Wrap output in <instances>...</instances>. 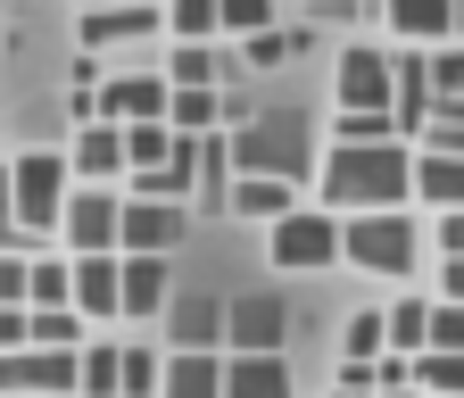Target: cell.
Returning a JSON list of instances; mask_svg holds the SVG:
<instances>
[{"label": "cell", "mask_w": 464, "mask_h": 398, "mask_svg": "<svg viewBox=\"0 0 464 398\" xmlns=\"http://www.w3.org/2000/svg\"><path fill=\"white\" fill-rule=\"evenodd\" d=\"M324 208L340 216H373V208H406L415 199V150L406 141H332V158L315 166Z\"/></svg>", "instance_id": "1"}, {"label": "cell", "mask_w": 464, "mask_h": 398, "mask_svg": "<svg viewBox=\"0 0 464 398\" xmlns=\"http://www.w3.org/2000/svg\"><path fill=\"white\" fill-rule=\"evenodd\" d=\"M232 175H274V183H307L315 175V125L299 108H266V117H241L224 133Z\"/></svg>", "instance_id": "2"}, {"label": "cell", "mask_w": 464, "mask_h": 398, "mask_svg": "<svg viewBox=\"0 0 464 398\" xmlns=\"http://www.w3.org/2000/svg\"><path fill=\"white\" fill-rule=\"evenodd\" d=\"M67 191H75L67 158H58V150H25V158L9 166V224H17V233H58Z\"/></svg>", "instance_id": "3"}, {"label": "cell", "mask_w": 464, "mask_h": 398, "mask_svg": "<svg viewBox=\"0 0 464 398\" xmlns=\"http://www.w3.org/2000/svg\"><path fill=\"white\" fill-rule=\"evenodd\" d=\"M340 257L365 266V274H415V224H406V208L340 216Z\"/></svg>", "instance_id": "4"}, {"label": "cell", "mask_w": 464, "mask_h": 398, "mask_svg": "<svg viewBox=\"0 0 464 398\" xmlns=\"http://www.w3.org/2000/svg\"><path fill=\"white\" fill-rule=\"evenodd\" d=\"M266 257H274L282 274L332 266V257H340V216H332V208H290V216H274V224H266Z\"/></svg>", "instance_id": "5"}, {"label": "cell", "mask_w": 464, "mask_h": 398, "mask_svg": "<svg viewBox=\"0 0 464 398\" xmlns=\"http://www.w3.org/2000/svg\"><path fill=\"white\" fill-rule=\"evenodd\" d=\"M191 233L183 199H125L116 208V257H174Z\"/></svg>", "instance_id": "6"}, {"label": "cell", "mask_w": 464, "mask_h": 398, "mask_svg": "<svg viewBox=\"0 0 464 398\" xmlns=\"http://www.w3.org/2000/svg\"><path fill=\"white\" fill-rule=\"evenodd\" d=\"M282 332H290V307L274 291H241V299H224V357H274L282 349Z\"/></svg>", "instance_id": "7"}, {"label": "cell", "mask_w": 464, "mask_h": 398, "mask_svg": "<svg viewBox=\"0 0 464 398\" xmlns=\"http://www.w3.org/2000/svg\"><path fill=\"white\" fill-rule=\"evenodd\" d=\"M116 191H100V183H75L67 191V208H58V241H67V257H108L116 249Z\"/></svg>", "instance_id": "8"}, {"label": "cell", "mask_w": 464, "mask_h": 398, "mask_svg": "<svg viewBox=\"0 0 464 398\" xmlns=\"http://www.w3.org/2000/svg\"><path fill=\"white\" fill-rule=\"evenodd\" d=\"M332 108H340V117H348V108H390V50L348 42L332 59Z\"/></svg>", "instance_id": "9"}, {"label": "cell", "mask_w": 464, "mask_h": 398, "mask_svg": "<svg viewBox=\"0 0 464 398\" xmlns=\"http://www.w3.org/2000/svg\"><path fill=\"white\" fill-rule=\"evenodd\" d=\"M166 117V75L158 67H116L100 83V125H158Z\"/></svg>", "instance_id": "10"}, {"label": "cell", "mask_w": 464, "mask_h": 398, "mask_svg": "<svg viewBox=\"0 0 464 398\" xmlns=\"http://www.w3.org/2000/svg\"><path fill=\"white\" fill-rule=\"evenodd\" d=\"M166 299H174L166 257H116V315H125V324H150V315H166Z\"/></svg>", "instance_id": "11"}, {"label": "cell", "mask_w": 464, "mask_h": 398, "mask_svg": "<svg viewBox=\"0 0 464 398\" xmlns=\"http://www.w3.org/2000/svg\"><path fill=\"white\" fill-rule=\"evenodd\" d=\"M382 17L406 50H440L448 25H456V0H382Z\"/></svg>", "instance_id": "12"}, {"label": "cell", "mask_w": 464, "mask_h": 398, "mask_svg": "<svg viewBox=\"0 0 464 398\" xmlns=\"http://www.w3.org/2000/svg\"><path fill=\"white\" fill-rule=\"evenodd\" d=\"M158 398H224V349H174L158 374Z\"/></svg>", "instance_id": "13"}, {"label": "cell", "mask_w": 464, "mask_h": 398, "mask_svg": "<svg viewBox=\"0 0 464 398\" xmlns=\"http://www.w3.org/2000/svg\"><path fill=\"white\" fill-rule=\"evenodd\" d=\"M67 175L75 183H108V175H125V141H116V125H75V141H67Z\"/></svg>", "instance_id": "14"}, {"label": "cell", "mask_w": 464, "mask_h": 398, "mask_svg": "<svg viewBox=\"0 0 464 398\" xmlns=\"http://www.w3.org/2000/svg\"><path fill=\"white\" fill-rule=\"evenodd\" d=\"M158 34V9H83V50H141Z\"/></svg>", "instance_id": "15"}, {"label": "cell", "mask_w": 464, "mask_h": 398, "mask_svg": "<svg viewBox=\"0 0 464 398\" xmlns=\"http://www.w3.org/2000/svg\"><path fill=\"white\" fill-rule=\"evenodd\" d=\"M67 307L92 324V315H116V249L108 257H67Z\"/></svg>", "instance_id": "16"}, {"label": "cell", "mask_w": 464, "mask_h": 398, "mask_svg": "<svg viewBox=\"0 0 464 398\" xmlns=\"http://www.w3.org/2000/svg\"><path fill=\"white\" fill-rule=\"evenodd\" d=\"M158 75H166V92H224L232 59H224L216 42H174V59H166Z\"/></svg>", "instance_id": "17"}, {"label": "cell", "mask_w": 464, "mask_h": 398, "mask_svg": "<svg viewBox=\"0 0 464 398\" xmlns=\"http://www.w3.org/2000/svg\"><path fill=\"white\" fill-rule=\"evenodd\" d=\"M224 398H299L290 390V357H224Z\"/></svg>", "instance_id": "18"}, {"label": "cell", "mask_w": 464, "mask_h": 398, "mask_svg": "<svg viewBox=\"0 0 464 398\" xmlns=\"http://www.w3.org/2000/svg\"><path fill=\"white\" fill-rule=\"evenodd\" d=\"M290 208H299V183H274V175H232V191H224V216L274 224V216H290Z\"/></svg>", "instance_id": "19"}, {"label": "cell", "mask_w": 464, "mask_h": 398, "mask_svg": "<svg viewBox=\"0 0 464 398\" xmlns=\"http://www.w3.org/2000/svg\"><path fill=\"white\" fill-rule=\"evenodd\" d=\"M174 349H224V299H166Z\"/></svg>", "instance_id": "20"}, {"label": "cell", "mask_w": 464, "mask_h": 398, "mask_svg": "<svg viewBox=\"0 0 464 398\" xmlns=\"http://www.w3.org/2000/svg\"><path fill=\"white\" fill-rule=\"evenodd\" d=\"M415 199H431L440 216H448V208H464V158L423 150V158H415Z\"/></svg>", "instance_id": "21"}, {"label": "cell", "mask_w": 464, "mask_h": 398, "mask_svg": "<svg viewBox=\"0 0 464 398\" xmlns=\"http://www.w3.org/2000/svg\"><path fill=\"white\" fill-rule=\"evenodd\" d=\"M166 125L174 133H224V92H166Z\"/></svg>", "instance_id": "22"}, {"label": "cell", "mask_w": 464, "mask_h": 398, "mask_svg": "<svg viewBox=\"0 0 464 398\" xmlns=\"http://www.w3.org/2000/svg\"><path fill=\"white\" fill-rule=\"evenodd\" d=\"M406 382L423 398H464V357L456 349H423V357H406Z\"/></svg>", "instance_id": "23"}, {"label": "cell", "mask_w": 464, "mask_h": 398, "mask_svg": "<svg viewBox=\"0 0 464 398\" xmlns=\"http://www.w3.org/2000/svg\"><path fill=\"white\" fill-rule=\"evenodd\" d=\"M116 141H125V175H150V166L174 158V125L166 117L158 125H116Z\"/></svg>", "instance_id": "24"}, {"label": "cell", "mask_w": 464, "mask_h": 398, "mask_svg": "<svg viewBox=\"0 0 464 398\" xmlns=\"http://www.w3.org/2000/svg\"><path fill=\"white\" fill-rule=\"evenodd\" d=\"M25 349H83L75 307H25Z\"/></svg>", "instance_id": "25"}, {"label": "cell", "mask_w": 464, "mask_h": 398, "mask_svg": "<svg viewBox=\"0 0 464 398\" xmlns=\"http://www.w3.org/2000/svg\"><path fill=\"white\" fill-rule=\"evenodd\" d=\"M423 332H431V299H398V307H382V340L398 357H423Z\"/></svg>", "instance_id": "26"}, {"label": "cell", "mask_w": 464, "mask_h": 398, "mask_svg": "<svg viewBox=\"0 0 464 398\" xmlns=\"http://www.w3.org/2000/svg\"><path fill=\"white\" fill-rule=\"evenodd\" d=\"M282 25V0H216V34L249 42V34H274Z\"/></svg>", "instance_id": "27"}, {"label": "cell", "mask_w": 464, "mask_h": 398, "mask_svg": "<svg viewBox=\"0 0 464 398\" xmlns=\"http://www.w3.org/2000/svg\"><path fill=\"white\" fill-rule=\"evenodd\" d=\"M382 349H390V340H382V307H357L340 324V365H373Z\"/></svg>", "instance_id": "28"}, {"label": "cell", "mask_w": 464, "mask_h": 398, "mask_svg": "<svg viewBox=\"0 0 464 398\" xmlns=\"http://www.w3.org/2000/svg\"><path fill=\"white\" fill-rule=\"evenodd\" d=\"M158 25L174 42H216V0H158Z\"/></svg>", "instance_id": "29"}, {"label": "cell", "mask_w": 464, "mask_h": 398, "mask_svg": "<svg viewBox=\"0 0 464 398\" xmlns=\"http://www.w3.org/2000/svg\"><path fill=\"white\" fill-rule=\"evenodd\" d=\"M415 141L440 150V158H464V100H431V117H423Z\"/></svg>", "instance_id": "30"}, {"label": "cell", "mask_w": 464, "mask_h": 398, "mask_svg": "<svg viewBox=\"0 0 464 398\" xmlns=\"http://www.w3.org/2000/svg\"><path fill=\"white\" fill-rule=\"evenodd\" d=\"M25 307H67V257H25Z\"/></svg>", "instance_id": "31"}, {"label": "cell", "mask_w": 464, "mask_h": 398, "mask_svg": "<svg viewBox=\"0 0 464 398\" xmlns=\"http://www.w3.org/2000/svg\"><path fill=\"white\" fill-rule=\"evenodd\" d=\"M332 141H406L390 108H348V117H332Z\"/></svg>", "instance_id": "32"}, {"label": "cell", "mask_w": 464, "mask_h": 398, "mask_svg": "<svg viewBox=\"0 0 464 398\" xmlns=\"http://www.w3.org/2000/svg\"><path fill=\"white\" fill-rule=\"evenodd\" d=\"M423 75H431V100H464V42L423 50Z\"/></svg>", "instance_id": "33"}, {"label": "cell", "mask_w": 464, "mask_h": 398, "mask_svg": "<svg viewBox=\"0 0 464 398\" xmlns=\"http://www.w3.org/2000/svg\"><path fill=\"white\" fill-rule=\"evenodd\" d=\"M75 398H116V349H75Z\"/></svg>", "instance_id": "34"}, {"label": "cell", "mask_w": 464, "mask_h": 398, "mask_svg": "<svg viewBox=\"0 0 464 398\" xmlns=\"http://www.w3.org/2000/svg\"><path fill=\"white\" fill-rule=\"evenodd\" d=\"M290 50H299V34H282V25H274V34H249V42H241V67H282Z\"/></svg>", "instance_id": "35"}, {"label": "cell", "mask_w": 464, "mask_h": 398, "mask_svg": "<svg viewBox=\"0 0 464 398\" xmlns=\"http://www.w3.org/2000/svg\"><path fill=\"white\" fill-rule=\"evenodd\" d=\"M423 349H456V357H464V307L431 299V332H423Z\"/></svg>", "instance_id": "36"}, {"label": "cell", "mask_w": 464, "mask_h": 398, "mask_svg": "<svg viewBox=\"0 0 464 398\" xmlns=\"http://www.w3.org/2000/svg\"><path fill=\"white\" fill-rule=\"evenodd\" d=\"M0 307H25V257L0 249Z\"/></svg>", "instance_id": "37"}, {"label": "cell", "mask_w": 464, "mask_h": 398, "mask_svg": "<svg viewBox=\"0 0 464 398\" xmlns=\"http://www.w3.org/2000/svg\"><path fill=\"white\" fill-rule=\"evenodd\" d=\"M440 257H464V208L440 216Z\"/></svg>", "instance_id": "38"}, {"label": "cell", "mask_w": 464, "mask_h": 398, "mask_svg": "<svg viewBox=\"0 0 464 398\" xmlns=\"http://www.w3.org/2000/svg\"><path fill=\"white\" fill-rule=\"evenodd\" d=\"M25 349V307H0V357Z\"/></svg>", "instance_id": "39"}, {"label": "cell", "mask_w": 464, "mask_h": 398, "mask_svg": "<svg viewBox=\"0 0 464 398\" xmlns=\"http://www.w3.org/2000/svg\"><path fill=\"white\" fill-rule=\"evenodd\" d=\"M440 299H448V307H464V257H448V266H440Z\"/></svg>", "instance_id": "40"}, {"label": "cell", "mask_w": 464, "mask_h": 398, "mask_svg": "<svg viewBox=\"0 0 464 398\" xmlns=\"http://www.w3.org/2000/svg\"><path fill=\"white\" fill-rule=\"evenodd\" d=\"M83 9H158V0H83Z\"/></svg>", "instance_id": "41"}, {"label": "cell", "mask_w": 464, "mask_h": 398, "mask_svg": "<svg viewBox=\"0 0 464 398\" xmlns=\"http://www.w3.org/2000/svg\"><path fill=\"white\" fill-rule=\"evenodd\" d=\"M448 42H464V0H456V25H448Z\"/></svg>", "instance_id": "42"}, {"label": "cell", "mask_w": 464, "mask_h": 398, "mask_svg": "<svg viewBox=\"0 0 464 398\" xmlns=\"http://www.w3.org/2000/svg\"><path fill=\"white\" fill-rule=\"evenodd\" d=\"M382 398H423V390H415V382H406V390H382Z\"/></svg>", "instance_id": "43"}, {"label": "cell", "mask_w": 464, "mask_h": 398, "mask_svg": "<svg viewBox=\"0 0 464 398\" xmlns=\"http://www.w3.org/2000/svg\"><path fill=\"white\" fill-rule=\"evenodd\" d=\"M332 398H373V390H332Z\"/></svg>", "instance_id": "44"}, {"label": "cell", "mask_w": 464, "mask_h": 398, "mask_svg": "<svg viewBox=\"0 0 464 398\" xmlns=\"http://www.w3.org/2000/svg\"><path fill=\"white\" fill-rule=\"evenodd\" d=\"M25 398H42V390H25Z\"/></svg>", "instance_id": "45"}, {"label": "cell", "mask_w": 464, "mask_h": 398, "mask_svg": "<svg viewBox=\"0 0 464 398\" xmlns=\"http://www.w3.org/2000/svg\"><path fill=\"white\" fill-rule=\"evenodd\" d=\"M0 50H9V42H0Z\"/></svg>", "instance_id": "46"}]
</instances>
